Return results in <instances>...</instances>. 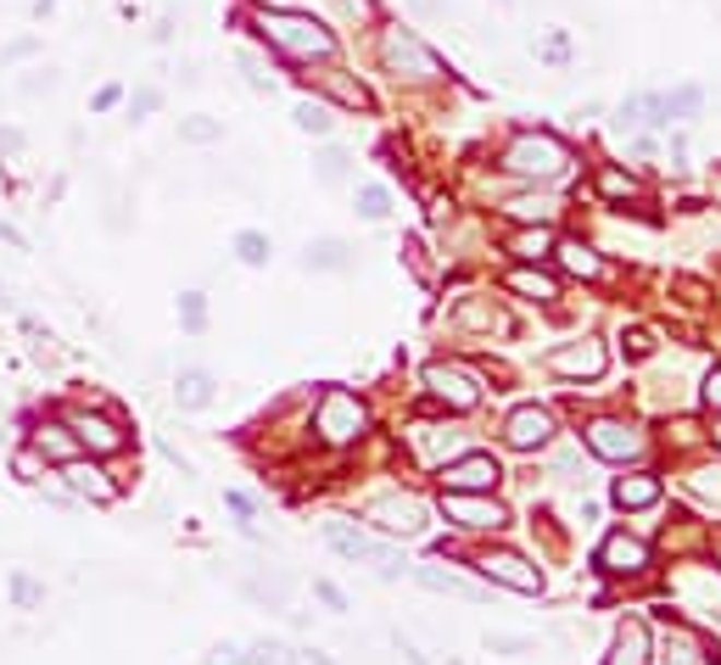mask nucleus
Masks as SVG:
<instances>
[{"instance_id":"6e6552de","label":"nucleus","mask_w":721,"mask_h":665,"mask_svg":"<svg viewBox=\"0 0 721 665\" xmlns=\"http://www.w3.org/2000/svg\"><path fill=\"white\" fill-rule=\"evenodd\" d=\"M442 514L464 532H504L509 526V514L487 492H442Z\"/></svg>"},{"instance_id":"9b49d317","label":"nucleus","mask_w":721,"mask_h":665,"mask_svg":"<svg viewBox=\"0 0 721 665\" xmlns=\"http://www.w3.org/2000/svg\"><path fill=\"white\" fill-rule=\"evenodd\" d=\"M604 364H610V353H604V342H593V336H582V342H570V347H554V353H548V369L565 375V380H599Z\"/></svg>"},{"instance_id":"4d7b16f0","label":"nucleus","mask_w":721,"mask_h":665,"mask_svg":"<svg viewBox=\"0 0 721 665\" xmlns=\"http://www.w3.org/2000/svg\"><path fill=\"white\" fill-rule=\"evenodd\" d=\"M710 197H716V207H721V174H710Z\"/></svg>"},{"instance_id":"a18cd8bd","label":"nucleus","mask_w":721,"mask_h":665,"mask_svg":"<svg viewBox=\"0 0 721 665\" xmlns=\"http://www.w3.org/2000/svg\"><path fill=\"white\" fill-rule=\"evenodd\" d=\"M493 654H532V638H487Z\"/></svg>"},{"instance_id":"f8f14e48","label":"nucleus","mask_w":721,"mask_h":665,"mask_svg":"<svg viewBox=\"0 0 721 665\" xmlns=\"http://www.w3.org/2000/svg\"><path fill=\"white\" fill-rule=\"evenodd\" d=\"M475 570L487 582H498V587H515V593H543V570L537 565H525L520 554H481L475 559Z\"/></svg>"},{"instance_id":"7c9ffc66","label":"nucleus","mask_w":721,"mask_h":665,"mask_svg":"<svg viewBox=\"0 0 721 665\" xmlns=\"http://www.w3.org/2000/svg\"><path fill=\"white\" fill-rule=\"evenodd\" d=\"M324 84H330V95H335V102H342V107H358V112L369 107V90H364L358 79H347L342 68H335V73H324Z\"/></svg>"},{"instance_id":"dca6fc26","label":"nucleus","mask_w":721,"mask_h":665,"mask_svg":"<svg viewBox=\"0 0 721 665\" xmlns=\"http://www.w3.org/2000/svg\"><path fill=\"white\" fill-rule=\"evenodd\" d=\"M599 570H610V577H643L649 570V548L627 532H615L604 548H599Z\"/></svg>"},{"instance_id":"39448f33","label":"nucleus","mask_w":721,"mask_h":665,"mask_svg":"<svg viewBox=\"0 0 721 665\" xmlns=\"http://www.w3.org/2000/svg\"><path fill=\"white\" fill-rule=\"evenodd\" d=\"M68 431L79 437V448H90V459H107V453H123L129 448V431L123 419L107 414V408H68Z\"/></svg>"},{"instance_id":"4be33fe9","label":"nucleus","mask_w":721,"mask_h":665,"mask_svg":"<svg viewBox=\"0 0 721 665\" xmlns=\"http://www.w3.org/2000/svg\"><path fill=\"white\" fill-rule=\"evenodd\" d=\"M554 252H559V269H565V274H576V280H604V274H610V269H604V258H599L593 247H582V241H559Z\"/></svg>"},{"instance_id":"864d4df0","label":"nucleus","mask_w":721,"mask_h":665,"mask_svg":"<svg viewBox=\"0 0 721 665\" xmlns=\"http://www.w3.org/2000/svg\"><path fill=\"white\" fill-rule=\"evenodd\" d=\"M0 241H7V247H17V252H28V241H23V235H17L12 224H0Z\"/></svg>"},{"instance_id":"680f3d73","label":"nucleus","mask_w":721,"mask_h":665,"mask_svg":"<svg viewBox=\"0 0 721 665\" xmlns=\"http://www.w3.org/2000/svg\"><path fill=\"white\" fill-rule=\"evenodd\" d=\"M716 554H721V537H716Z\"/></svg>"},{"instance_id":"bf43d9fd","label":"nucleus","mask_w":721,"mask_h":665,"mask_svg":"<svg viewBox=\"0 0 721 665\" xmlns=\"http://www.w3.org/2000/svg\"><path fill=\"white\" fill-rule=\"evenodd\" d=\"M710 437H716V448H721V419H716V431H710Z\"/></svg>"},{"instance_id":"ea45409f","label":"nucleus","mask_w":721,"mask_h":665,"mask_svg":"<svg viewBox=\"0 0 721 665\" xmlns=\"http://www.w3.org/2000/svg\"><path fill=\"white\" fill-rule=\"evenodd\" d=\"M51 90H57V68H39L17 84V95H51Z\"/></svg>"},{"instance_id":"8fccbe9b","label":"nucleus","mask_w":721,"mask_h":665,"mask_svg":"<svg viewBox=\"0 0 721 665\" xmlns=\"http://www.w3.org/2000/svg\"><path fill=\"white\" fill-rule=\"evenodd\" d=\"M335 7H342L347 17H358V23H369V17H375V0H335Z\"/></svg>"},{"instance_id":"ddd939ff","label":"nucleus","mask_w":721,"mask_h":665,"mask_svg":"<svg viewBox=\"0 0 721 665\" xmlns=\"http://www.w3.org/2000/svg\"><path fill=\"white\" fill-rule=\"evenodd\" d=\"M498 475H504V470H498L493 453H470V459L442 464V487H448V492H493Z\"/></svg>"},{"instance_id":"052dcab7","label":"nucleus","mask_w":721,"mask_h":665,"mask_svg":"<svg viewBox=\"0 0 721 665\" xmlns=\"http://www.w3.org/2000/svg\"><path fill=\"white\" fill-rule=\"evenodd\" d=\"M258 7H280V0H258Z\"/></svg>"},{"instance_id":"79ce46f5","label":"nucleus","mask_w":721,"mask_h":665,"mask_svg":"<svg viewBox=\"0 0 721 665\" xmlns=\"http://www.w3.org/2000/svg\"><path fill=\"white\" fill-rule=\"evenodd\" d=\"M694 492H699V498H710V503H721V470H705V475H694Z\"/></svg>"},{"instance_id":"c9c22d12","label":"nucleus","mask_w":721,"mask_h":665,"mask_svg":"<svg viewBox=\"0 0 721 665\" xmlns=\"http://www.w3.org/2000/svg\"><path fill=\"white\" fill-rule=\"evenodd\" d=\"M240 665H297V654H285L280 643H247L240 649Z\"/></svg>"},{"instance_id":"20e7f679","label":"nucleus","mask_w":721,"mask_h":665,"mask_svg":"<svg viewBox=\"0 0 721 665\" xmlns=\"http://www.w3.org/2000/svg\"><path fill=\"white\" fill-rule=\"evenodd\" d=\"M314 431H319V442H330V448H347V442H358V437L369 431V408H364L347 387H324V392H319V408H314Z\"/></svg>"},{"instance_id":"4468645a","label":"nucleus","mask_w":721,"mask_h":665,"mask_svg":"<svg viewBox=\"0 0 721 665\" xmlns=\"http://www.w3.org/2000/svg\"><path fill=\"white\" fill-rule=\"evenodd\" d=\"M369 520L380 532H392V537H419L425 532V503L419 498H380L369 509Z\"/></svg>"},{"instance_id":"09e8293b","label":"nucleus","mask_w":721,"mask_h":665,"mask_svg":"<svg viewBox=\"0 0 721 665\" xmlns=\"http://www.w3.org/2000/svg\"><path fill=\"white\" fill-rule=\"evenodd\" d=\"M0 157H23V129H0Z\"/></svg>"},{"instance_id":"9d476101","label":"nucleus","mask_w":721,"mask_h":665,"mask_svg":"<svg viewBox=\"0 0 721 665\" xmlns=\"http://www.w3.org/2000/svg\"><path fill=\"white\" fill-rule=\"evenodd\" d=\"M504 442H509L515 453H537V448H548V442H554V414L537 408V403L515 408V414L504 419Z\"/></svg>"},{"instance_id":"6e6d98bb","label":"nucleus","mask_w":721,"mask_h":665,"mask_svg":"<svg viewBox=\"0 0 721 665\" xmlns=\"http://www.w3.org/2000/svg\"><path fill=\"white\" fill-rule=\"evenodd\" d=\"M398 649H403V654H409V665H425V654H419V649H414V643H398Z\"/></svg>"},{"instance_id":"58836bf2","label":"nucleus","mask_w":721,"mask_h":665,"mask_svg":"<svg viewBox=\"0 0 721 665\" xmlns=\"http://www.w3.org/2000/svg\"><path fill=\"white\" fill-rule=\"evenodd\" d=\"M240 68H247V84H252L258 95H269V90H274V79H269L263 57H252V51H247V57H240Z\"/></svg>"},{"instance_id":"e433bc0d","label":"nucleus","mask_w":721,"mask_h":665,"mask_svg":"<svg viewBox=\"0 0 721 665\" xmlns=\"http://www.w3.org/2000/svg\"><path fill=\"white\" fill-rule=\"evenodd\" d=\"M12 475H17L23 487H34L39 475H45V453H34V448H17V453H12Z\"/></svg>"},{"instance_id":"f3484780","label":"nucleus","mask_w":721,"mask_h":665,"mask_svg":"<svg viewBox=\"0 0 721 665\" xmlns=\"http://www.w3.org/2000/svg\"><path fill=\"white\" fill-rule=\"evenodd\" d=\"M28 448H34V453H45V464H68V459H79V453H84V448H79V437L68 431V419H45V425H34Z\"/></svg>"},{"instance_id":"a878e982","label":"nucleus","mask_w":721,"mask_h":665,"mask_svg":"<svg viewBox=\"0 0 721 665\" xmlns=\"http://www.w3.org/2000/svg\"><path fill=\"white\" fill-rule=\"evenodd\" d=\"M593 190H599L604 202H638L643 197V179L638 174H620V168H599Z\"/></svg>"},{"instance_id":"de8ad7c7","label":"nucleus","mask_w":721,"mask_h":665,"mask_svg":"<svg viewBox=\"0 0 721 665\" xmlns=\"http://www.w3.org/2000/svg\"><path fill=\"white\" fill-rule=\"evenodd\" d=\"M314 593H319V598H324V604H330L335 615L347 609V598H342V587H335V582H314Z\"/></svg>"},{"instance_id":"f704fd0d","label":"nucleus","mask_w":721,"mask_h":665,"mask_svg":"<svg viewBox=\"0 0 721 665\" xmlns=\"http://www.w3.org/2000/svg\"><path fill=\"white\" fill-rule=\"evenodd\" d=\"M387 213H392V197H387V185H364V190H358V218L380 224Z\"/></svg>"},{"instance_id":"aec40b11","label":"nucleus","mask_w":721,"mask_h":665,"mask_svg":"<svg viewBox=\"0 0 721 665\" xmlns=\"http://www.w3.org/2000/svg\"><path fill=\"white\" fill-rule=\"evenodd\" d=\"M660 621L671 627V638H665V654H660V665H699V638L677 621L671 609H660Z\"/></svg>"},{"instance_id":"f03ea898","label":"nucleus","mask_w":721,"mask_h":665,"mask_svg":"<svg viewBox=\"0 0 721 665\" xmlns=\"http://www.w3.org/2000/svg\"><path fill=\"white\" fill-rule=\"evenodd\" d=\"M504 168H509L515 179L548 185V179H559V174L570 168V146H565L559 134H548V129H525V134H515L509 146H504Z\"/></svg>"},{"instance_id":"a19ab883","label":"nucleus","mask_w":721,"mask_h":665,"mask_svg":"<svg viewBox=\"0 0 721 665\" xmlns=\"http://www.w3.org/2000/svg\"><path fill=\"white\" fill-rule=\"evenodd\" d=\"M620 347H627V358H649L654 353V330H643V324L627 330V342H620Z\"/></svg>"},{"instance_id":"c85d7f7f","label":"nucleus","mask_w":721,"mask_h":665,"mask_svg":"<svg viewBox=\"0 0 721 665\" xmlns=\"http://www.w3.org/2000/svg\"><path fill=\"white\" fill-rule=\"evenodd\" d=\"M314 174H319V185H347V174H353V157H347L342 146H324V152L314 157Z\"/></svg>"},{"instance_id":"2f4dec72","label":"nucleus","mask_w":721,"mask_h":665,"mask_svg":"<svg viewBox=\"0 0 721 665\" xmlns=\"http://www.w3.org/2000/svg\"><path fill=\"white\" fill-rule=\"evenodd\" d=\"M269 252H274V247H269V235H258V229H240V235H235V258H240V263L263 269V263H269Z\"/></svg>"},{"instance_id":"5701e85b","label":"nucleus","mask_w":721,"mask_h":665,"mask_svg":"<svg viewBox=\"0 0 721 665\" xmlns=\"http://www.w3.org/2000/svg\"><path fill=\"white\" fill-rule=\"evenodd\" d=\"M174 403H179L185 414L208 408V403H213V375H208V369H185V375L174 380Z\"/></svg>"},{"instance_id":"c756f323","label":"nucleus","mask_w":721,"mask_h":665,"mask_svg":"<svg viewBox=\"0 0 721 665\" xmlns=\"http://www.w3.org/2000/svg\"><path fill=\"white\" fill-rule=\"evenodd\" d=\"M179 140H185V146H218V140H224V123L218 118H179Z\"/></svg>"},{"instance_id":"72a5a7b5","label":"nucleus","mask_w":721,"mask_h":665,"mask_svg":"<svg viewBox=\"0 0 721 665\" xmlns=\"http://www.w3.org/2000/svg\"><path fill=\"white\" fill-rule=\"evenodd\" d=\"M292 123L303 129V134H330V107L324 102H297V112H292Z\"/></svg>"},{"instance_id":"7ed1b4c3","label":"nucleus","mask_w":721,"mask_h":665,"mask_svg":"<svg viewBox=\"0 0 721 665\" xmlns=\"http://www.w3.org/2000/svg\"><path fill=\"white\" fill-rule=\"evenodd\" d=\"M380 62H387V73L398 84H437L442 79L437 51H430L419 34H409V28H387V34H380Z\"/></svg>"},{"instance_id":"6ab92c4d","label":"nucleus","mask_w":721,"mask_h":665,"mask_svg":"<svg viewBox=\"0 0 721 665\" xmlns=\"http://www.w3.org/2000/svg\"><path fill=\"white\" fill-rule=\"evenodd\" d=\"M643 660H649V632H643V621H620V632H615L604 665H643Z\"/></svg>"},{"instance_id":"412c9836","label":"nucleus","mask_w":721,"mask_h":665,"mask_svg":"<svg viewBox=\"0 0 721 665\" xmlns=\"http://www.w3.org/2000/svg\"><path fill=\"white\" fill-rule=\"evenodd\" d=\"M509 292H520L525 302H543L548 308V302H559V280L548 269H515L509 274Z\"/></svg>"},{"instance_id":"423d86ee","label":"nucleus","mask_w":721,"mask_h":665,"mask_svg":"<svg viewBox=\"0 0 721 665\" xmlns=\"http://www.w3.org/2000/svg\"><path fill=\"white\" fill-rule=\"evenodd\" d=\"M324 543H330L335 554H342V559H353V565H375L380 577H398V570H403V559H398L392 548L369 543L364 532H353V526H347V520H330V526H324Z\"/></svg>"},{"instance_id":"bb28decb","label":"nucleus","mask_w":721,"mask_h":665,"mask_svg":"<svg viewBox=\"0 0 721 665\" xmlns=\"http://www.w3.org/2000/svg\"><path fill=\"white\" fill-rule=\"evenodd\" d=\"M353 263V247L335 241V235H324V241H308L303 252V269H347Z\"/></svg>"},{"instance_id":"4c0bfd02","label":"nucleus","mask_w":721,"mask_h":665,"mask_svg":"<svg viewBox=\"0 0 721 665\" xmlns=\"http://www.w3.org/2000/svg\"><path fill=\"white\" fill-rule=\"evenodd\" d=\"M12 598H17L23 609H34V604L45 598V587H39L34 577H23V570H12Z\"/></svg>"},{"instance_id":"b1692460","label":"nucleus","mask_w":721,"mask_h":665,"mask_svg":"<svg viewBox=\"0 0 721 665\" xmlns=\"http://www.w3.org/2000/svg\"><path fill=\"white\" fill-rule=\"evenodd\" d=\"M654 498H660V475H649V470L620 475V482H615V503L620 509H649Z\"/></svg>"},{"instance_id":"473e14b6","label":"nucleus","mask_w":721,"mask_h":665,"mask_svg":"<svg viewBox=\"0 0 721 665\" xmlns=\"http://www.w3.org/2000/svg\"><path fill=\"white\" fill-rule=\"evenodd\" d=\"M504 213L520 218V224H548V218H554V202H548V197H515Z\"/></svg>"},{"instance_id":"393cba45","label":"nucleus","mask_w":721,"mask_h":665,"mask_svg":"<svg viewBox=\"0 0 721 665\" xmlns=\"http://www.w3.org/2000/svg\"><path fill=\"white\" fill-rule=\"evenodd\" d=\"M509 252H515L520 263H543V258L554 252V229H548V224H525L520 235H509Z\"/></svg>"},{"instance_id":"603ef678","label":"nucleus","mask_w":721,"mask_h":665,"mask_svg":"<svg viewBox=\"0 0 721 665\" xmlns=\"http://www.w3.org/2000/svg\"><path fill=\"white\" fill-rule=\"evenodd\" d=\"M107 107H118V84H107L102 95H95V112H107Z\"/></svg>"},{"instance_id":"49530a36","label":"nucleus","mask_w":721,"mask_h":665,"mask_svg":"<svg viewBox=\"0 0 721 665\" xmlns=\"http://www.w3.org/2000/svg\"><path fill=\"white\" fill-rule=\"evenodd\" d=\"M179 308H185V324H190V330H202V324H208V313H202V297H179Z\"/></svg>"},{"instance_id":"c03bdc74","label":"nucleus","mask_w":721,"mask_h":665,"mask_svg":"<svg viewBox=\"0 0 721 665\" xmlns=\"http://www.w3.org/2000/svg\"><path fill=\"white\" fill-rule=\"evenodd\" d=\"M202 665H240V643H213Z\"/></svg>"},{"instance_id":"cd10ccee","label":"nucleus","mask_w":721,"mask_h":665,"mask_svg":"<svg viewBox=\"0 0 721 665\" xmlns=\"http://www.w3.org/2000/svg\"><path fill=\"white\" fill-rule=\"evenodd\" d=\"M699 107H705V90H699V84H683V90L660 95V112H665V123H671V118H694Z\"/></svg>"},{"instance_id":"2eb2a0df","label":"nucleus","mask_w":721,"mask_h":665,"mask_svg":"<svg viewBox=\"0 0 721 665\" xmlns=\"http://www.w3.org/2000/svg\"><path fill=\"white\" fill-rule=\"evenodd\" d=\"M57 475H62V482H68L79 498H90V503H113V498H118V487L107 482V470H102V464H90L84 453L68 459V464H57Z\"/></svg>"},{"instance_id":"13d9d810","label":"nucleus","mask_w":721,"mask_h":665,"mask_svg":"<svg viewBox=\"0 0 721 665\" xmlns=\"http://www.w3.org/2000/svg\"><path fill=\"white\" fill-rule=\"evenodd\" d=\"M57 7V0H34V17H45V12H51Z\"/></svg>"},{"instance_id":"a211bd4d","label":"nucleus","mask_w":721,"mask_h":665,"mask_svg":"<svg viewBox=\"0 0 721 665\" xmlns=\"http://www.w3.org/2000/svg\"><path fill=\"white\" fill-rule=\"evenodd\" d=\"M414 582L419 587H430V593H448V598H464V604H481L487 593H481L475 582H464V577H453V570H437V565H414Z\"/></svg>"},{"instance_id":"0eeeda50","label":"nucleus","mask_w":721,"mask_h":665,"mask_svg":"<svg viewBox=\"0 0 721 665\" xmlns=\"http://www.w3.org/2000/svg\"><path fill=\"white\" fill-rule=\"evenodd\" d=\"M582 437H588V448H593L599 459H610V464H627V459L643 453V431H638L633 419H593Z\"/></svg>"},{"instance_id":"1a4fd4ad","label":"nucleus","mask_w":721,"mask_h":665,"mask_svg":"<svg viewBox=\"0 0 721 665\" xmlns=\"http://www.w3.org/2000/svg\"><path fill=\"white\" fill-rule=\"evenodd\" d=\"M425 387H430V397L448 403L453 414H464V408L481 403V380H475L464 364H430V369H425Z\"/></svg>"},{"instance_id":"3c124183","label":"nucleus","mask_w":721,"mask_h":665,"mask_svg":"<svg viewBox=\"0 0 721 665\" xmlns=\"http://www.w3.org/2000/svg\"><path fill=\"white\" fill-rule=\"evenodd\" d=\"M705 403H710V408H721V369H710V375H705Z\"/></svg>"},{"instance_id":"f257e3e1","label":"nucleus","mask_w":721,"mask_h":665,"mask_svg":"<svg viewBox=\"0 0 721 665\" xmlns=\"http://www.w3.org/2000/svg\"><path fill=\"white\" fill-rule=\"evenodd\" d=\"M247 23H252V28L274 45V51L297 57V62H308V57H330V51H335V34H330L319 17L292 12V7H258Z\"/></svg>"},{"instance_id":"37998d69","label":"nucleus","mask_w":721,"mask_h":665,"mask_svg":"<svg viewBox=\"0 0 721 665\" xmlns=\"http://www.w3.org/2000/svg\"><path fill=\"white\" fill-rule=\"evenodd\" d=\"M157 107H163V90H140L134 102H129V112H134V118H146V112H157Z\"/></svg>"},{"instance_id":"5fc2aeb1","label":"nucleus","mask_w":721,"mask_h":665,"mask_svg":"<svg viewBox=\"0 0 721 665\" xmlns=\"http://www.w3.org/2000/svg\"><path fill=\"white\" fill-rule=\"evenodd\" d=\"M34 51V39H17V45H7V57H0V62H17V57H28Z\"/></svg>"}]
</instances>
